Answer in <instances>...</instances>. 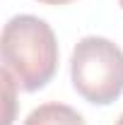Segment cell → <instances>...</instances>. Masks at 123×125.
I'll use <instances>...</instances> for the list:
<instances>
[{
  "mask_svg": "<svg viewBox=\"0 0 123 125\" xmlns=\"http://www.w3.org/2000/svg\"><path fill=\"white\" fill-rule=\"evenodd\" d=\"M0 79H2V87H5V101H7V111H5V123H2V125H12V120H15L12 106H15V87H17V82L12 79V75H10L7 70H2V72H0ZM17 89H19V87H17Z\"/></svg>",
  "mask_w": 123,
  "mask_h": 125,
  "instance_id": "obj_4",
  "label": "cell"
},
{
  "mask_svg": "<svg viewBox=\"0 0 123 125\" xmlns=\"http://www.w3.org/2000/svg\"><path fill=\"white\" fill-rule=\"evenodd\" d=\"M24 125H87L82 113L75 111L68 104H58V101H48L41 104L27 115Z\"/></svg>",
  "mask_w": 123,
  "mask_h": 125,
  "instance_id": "obj_3",
  "label": "cell"
},
{
  "mask_svg": "<svg viewBox=\"0 0 123 125\" xmlns=\"http://www.w3.org/2000/svg\"><path fill=\"white\" fill-rule=\"evenodd\" d=\"M118 5H121V7H123V0H118Z\"/></svg>",
  "mask_w": 123,
  "mask_h": 125,
  "instance_id": "obj_7",
  "label": "cell"
},
{
  "mask_svg": "<svg viewBox=\"0 0 123 125\" xmlns=\"http://www.w3.org/2000/svg\"><path fill=\"white\" fill-rule=\"evenodd\" d=\"M0 60L22 92H39L58 70V39L36 15L10 17L0 34Z\"/></svg>",
  "mask_w": 123,
  "mask_h": 125,
  "instance_id": "obj_1",
  "label": "cell"
},
{
  "mask_svg": "<svg viewBox=\"0 0 123 125\" xmlns=\"http://www.w3.org/2000/svg\"><path fill=\"white\" fill-rule=\"evenodd\" d=\"M70 79L94 106H111L123 94V51L106 36H82L73 48Z\"/></svg>",
  "mask_w": 123,
  "mask_h": 125,
  "instance_id": "obj_2",
  "label": "cell"
},
{
  "mask_svg": "<svg viewBox=\"0 0 123 125\" xmlns=\"http://www.w3.org/2000/svg\"><path fill=\"white\" fill-rule=\"evenodd\" d=\"M41 5H68V2H75V0H36Z\"/></svg>",
  "mask_w": 123,
  "mask_h": 125,
  "instance_id": "obj_5",
  "label": "cell"
},
{
  "mask_svg": "<svg viewBox=\"0 0 123 125\" xmlns=\"http://www.w3.org/2000/svg\"><path fill=\"white\" fill-rule=\"evenodd\" d=\"M116 125H123V113L118 115V120H116Z\"/></svg>",
  "mask_w": 123,
  "mask_h": 125,
  "instance_id": "obj_6",
  "label": "cell"
}]
</instances>
